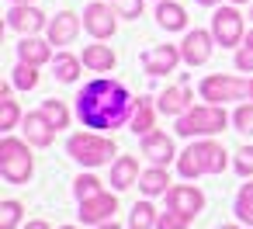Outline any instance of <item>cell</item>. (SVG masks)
Returning a JSON list of instances; mask_svg holds the SVG:
<instances>
[{"label":"cell","mask_w":253,"mask_h":229,"mask_svg":"<svg viewBox=\"0 0 253 229\" xmlns=\"http://www.w3.org/2000/svg\"><path fill=\"white\" fill-rule=\"evenodd\" d=\"M132 94L125 91V84L97 77L90 80L80 94H77V118L84 122V129H122L132 118Z\"/></svg>","instance_id":"obj_1"},{"label":"cell","mask_w":253,"mask_h":229,"mask_svg":"<svg viewBox=\"0 0 253 229\" xmlns=\"http://www.w3.org/2000/svg\"><path fill=\"white\" fill-rule=\"evenodd\" d=\"M229 167V153L222 149V142L208 139H194L180 156H177V174L184 181H198L205 174H222Z\"/></svg>","instance_id":"obj_2"},{"label":"cell","mask_w":253,"mask_h":229,"mask_svg":"<svg viewBox=\"0 0 253 229\" xmlns=\"http://www.w3.org/2000/svg\"><path fill=\"white\" fill-rule=\"evenodd\" d=\"M225 125H229V115H225L222 104H194L191 111H184L177 118L173 132L184 136V139H208V136L222 132Z\"/></svg>","instance_id":"obj_3"},{"label":"cell","mask_w":253,"mask_h":229,"mask_svg":"<svg viewBox=\"0 0 253 229\" xmlns=\"http://www.w3.org/2000/svg\"><path fill=\"white\" fill-rule=\"evenodd\" d=\"M115 149H118L115 139H108L101 132H77V136L66 139V153L80 167H104V163H111Z\"/></svg>","instance_id":"obj_4"},{"label":"cell","mask_w":253,"mask_h":229,"mask_svg":"<svg viewBox=\"0 0 253 229\" xmlns=\"http://www.w3.org/2000/svg\"><path fill=\"white\" fill-rule=\"evenodd\" d=\"M32 142H21L14 136H4L0 139V177L7 184H28L32 170H35V160H32Z\"/></svg>","instance_id":"obj_5"},{"label":"cell","mask_w":253,"mask_h":229,"mask_svg":"<svg viewBox=\"0 0 253 229\" xmlns=\"http://www.w3.org/2000/svg\"><path fill=\"white\" fill-rule=\"evenodd\" d=\"M201 101L208 104H229V101H246L250 97V80L243 77H229V73H208L198 84Z\"/></svg>","instance_id":"obj_6"},{"label":"cell","mask_w":253,"mask_h":229,"mask_svg":"<svg viewBox=\"0 0 253 229\" xmlns=\"http://www.w3.org/2000/svg\"><path fill=\"white\" fill-rule=\"evenodd\" d=\"M211 35L222 49H239L246 42V28H243V14L236 7H218L211 14Z\"/></svg>","instance_id":"obj_7"},{"label":"cell","mask_w":253,"mask_h":229,"mask_svg":"<svg viewBox=\"0 0 253 229\" xmlns=\"http://www.w3.org/2000/svg\"><path fill=\"white\" fill-rule=\"evenodd\" d=\"M215 35L205 32V28H194V32H184V42H180V56L187 66H205L215 52Z\"/></svg>","instance_id":"obj_8"},{"label":"cell","mask_w":253,"mask_h":229,"mask_svg":"<svg viewBox=\"0 0 253 229\" xmlns=\"http://www.w3.org/2000/svg\"><path fill=\"white\" fill-rule=\"evenodd\" d=\"M118 14H115V7L111 4H87L84 7V28L97 39V42H104V39H111L115 32H118V21H115Z\"/></svg>","instance_id":"obj_9"},{"label":"cell","mask_w":253,"mask_h":229,"mask_svg":"<svg viewBox=\"0 0 253 229\" xmlns=\"http://www.w3.org/2000/svg\"><path fill=\"white\" fill-rule=\"evenodd\" d=\"M7 28L18 32V35H39L42 28H49V18L35 4H14L7 11Z\"/></svg>","instance_id":"obj_10"},{"label":"cell","mask_w":253,"mask_h":229,"mask_svg":"<svg viewBox=\"0 0 253 229\" xmlns=\"http://www.w3.org/2000/svg\"><path fill=\"white\" fill-rule=\"evenodd\" d=\"M115 212H118V198H115L111 191H101V194H94V198H84L77 215H80V222H87V226H101V222H111Z\"/></svg>","instance_id":"obj_11"},{"label":"cell","mask_w":253,"mask_h":229,"mask_svg":"<svg viewBox=\"0 0 253 229\" xmlns=\"http://www.w3.org/2000/svg\"><path fill=\"white\" fill-rule=\"evenodd\" d=\"M180 63H184L180 46H156V49H149V52L142 56V66H146L149 77H167V73H173Z\"/></svg>","instance_id":"obj_12"},{"label":"cell","mask_w":253,"mask_h":229,"mask_svg":"<svg viewBox=\"0 0 253 229\" xmlns=\"http://www.w3.org/2000/svg\"><path fill=\"white\" fill-rule=\"evenodd\" d=\"M156 108H160L163 115H173V118H180L184 111H191V108H194V94H191V87H187V77H180V84L167 87V91L156 97Z\"/></svg>","instance_id":"obj_13"},{"label":"cell","mask_w":253,"mask_h":229,"mask_svg":"<svg viewBox=\"0 0 253 229\" xmlns=\"http://www.w3.org/2000/svg\"><path fill=\"white\" fill-rule=\"evenodd\" d=\"M80 28H84V18H77L73 11H59L56 18H49L45 35H49L52 46H73L77 35H80Z\"/></svg>","instance_id":"obj_14"},{"label":"cell","mask_w":253,"mask_h":229,"mask_svg":"<svg viewBox=\"0 0 253 229\" xmlns=\"http://www.w3.org/2000/svg\"><path fill=\"white\" fill-rule=\"evenodd\" d=\"M167 208H173V212H184V215H198L201 208H205V194L194 187V184H173L170 191H167Z\"/></svg>","instance_id":"obj_15"},{"label":"cell","mask_w":253,"mask_h":229,"mask_svg":"<svg viewBox=\"0 0 253 229\" xmlns=\"http://www.w3.org/2000/svg\"><path fill=\"white\" fill-rule=\"evenodd\" d=\"M21 129H25L28 142H32V146H39V149L52 146V139H56V129H52V122H49L42 111H28V115L21 118Z\"/></svg>","instance_id":"obj_16"},{"label":"cell","mask_w":253,"mask_h":229,"mask_svg":"<svg viewBox=\"0 0 253 229\" xmlns=\"http://www.w3.org/2000/svg\"><path fill=\"white\" fill-rule=\"evenodd\" d=\"M142 156L149 160V163H160V167H167L173 156H177V149H173V139L167 136V132H149V136H142Z\"/></svg>","instance_id":"obj_17"},{"label":"cell","mask_w":253,"mask_h":229,"mask_svg":"<svg viewBox=\"0 0 253 229\" xmlns=\"http://www.w3.org/2000/svg\"><path fill=\"white\" fill-rule=\"evenodd\" d=\"M18 59L21 63H32V66H45V63H52V42L45 39H35V35H25L21 42H18Z\"/></svg>","instance_id":"obj_18"},{"label":"cell","mask_w":253,"mask_h":229,"mask_svg":"<svg viewBox=\"0 0 253 229\" xmlns=\"http://www.w3.org/2000/svg\"><path fill=\"white\" fill-rule=\"evenodd\" d=\"M156 25L163 32H187V11L177 0H160L156 4Z\"/></svg>","instance_id":"obj_19"},{"label":"cell","mask_w":253,"mask_h":229,"mask_svg":"<svg viewBox=\"0 0 253 229\" xmlns=\"http://www.w3.org/2000/svg\"><path fill=\"white\" fill-rule=\"evenodd\" d=\"M84 66L87 70H94V73H111L115 70V63H118V56H115V49L111 46H101V42H94V46H84Z\"/></svg>","instance_id":"obj_20"},{"label":"cell","mask_w":253,"mask_h":229,"mask_svg":"<svg viewBox=\"0 0 253 229\" xmlns=\"http://www.w3.org/2000/svg\"><path fill=\"white\" fill-rule=\"evenodd\" d=\"M132 184H139V160L135 156H118L111 163V187L115 191H125Z\"/></svg>","instance_id":"obj_21"},{"label":"cell","mask_w":253,"mask_h":229,"mask_svg":"<svg viewBox=\"0 0 253 229\" xmlns=\"http://www.w3.org/2000/svg\"><path fill=\"white\" fill-rule=\"evenodd\" d=\"M170 174H167V167H160V163H153L149 170H142L139 174V191L146 194V198H156V194H167L170 187Z\"/></svg>","instance_id":"obj_22"},{"label":"cell","mask_w":253,"mask_h":229,"mask_svg":"<svg viewBox=\"0 0 253 229\" xmlns=\"http://www.w3.org/2000/svg\"><path fill=\"white\" fill-rule=\"evenodd\" d=\"M153 118H156L153 101H149V97H139V101H135V108H132L128 129H132L135 136H149V132H153Z\"/></svg>","instance_id":"obj_23"},{"label":"cell","mask_w":253,"mask_h":229,"mask_svg":"<svg viewBox=\"0 0 253 229\" xmlns=\"http://www.w3.org/2000/svg\"><path fill=\"white\" fill-rule=\"evenodd\" d=\"M52 70H56V80L59 84H77V77L84 70V59L80 56H70V52H59L52 59Z\"/></svg>","instance_id":"obj_24"},{"label":"cell","mask_w":253,"mask_h":229,"mask_svg":"<svg viewBox=\"0 0 253 229\" xmlns=\"http://www.w3.org/2000/svg\"><path fill=\"white\" fill-rule=\"evenodd\" d=\"M156 208L153 201H135L132 212H128V229H156Z\"/></svg>","instance_id":"obj_25"},{"label":"cell","mask_w":253,"mask_h":229,"mask_svg":"<svg viewBox=\"0 0 253 229\" xmlns=\"http://www.w3.org/2000/svg\"><path fill=\"white\" fill-rule=\"evenodd\" d=\"M42 115L52 122V129L56 132H63V129H70V108L63 104V101H56V97H49V101H42Z\"/></svg>","instance_id":"obj_26"},{"label":"cell","mask_w":253,"mask_h":229,"mask_svg":"<svg viewBox=\"0 0 253 229\" xmlns=\"http://www.w3.org/2000/svg\"><path fill=\"white\" fill-rule=\"evenodd\" d=\"M236 219L243 222V226H253V181L250 184H243L239 187V194H236Z\"/></svg>","instance_id":"obj_27"},{"label":"cell","mask_w":253,"mask_h":229,"mask_svg":"<svg viewBox=\"0 0 253 229\" xmlns=\"http://www.w3.org/2000/svg\"><path fill=\"white\" fill-rule=\"evenodd\" d=\"M11 84H14L18 91H32V87H39V66H32V63H18V66L11 70Z\"/></svg>","instance_id":"obj_28"},{"label":"cell","mask_w":253,"mask_h":229,"mask_svg":"<svg viewBox=\"0 0 253 229\" xmlns=\"http://www.w3.org/2000/svg\"><path fill=\"white\" fill-rule=\"evenodd\" d=\"M21 118H25V115H21V108H18V101H14L11 94L0 97V132H11Z\"/></svg>","instance_id":"obj_29"},{"label":"cell","mask_w":253,"mask_h":229,"mask_svg":"<svg viewBox=\"0 0 253 229\" xmlns=\"http://www.w3.org/2000/svg\"><path fill=\"white\" fill-rule=\"evenodd\" d=\"M21 215H25V205L21 201H14V198L0 201V229H18Z\"/></svg>","instance_id":"obj_30"},{"label":"cell","mask_w":253,"mask_h":229,"mask_svg":"<svg viewBox=\"0 0 253 229\" xmlns=\"http://www.w3.org/2000/svg\"><path fill=\"white\" fill-rule=\"evenodd\" d=\"M104 191V184H101V177H94V174H80L77 181H73V194L84 201V198H94V194H101Z\"/></svg>","instance_id":"obj_31"},{"label":"cell","mask_w":253,"mask_h":229,"mask_svg":"<svg viewBox=\"0 0 253 229\" xmlns=\"http://www.w3.org/2000/svg\"><path fill=\"white\" fill-rule=\"evenodd\" d=\"M232 170H236L239 177H253V146H239V149H236Z\"/></svg>","instance_id":"obj_32"},{"label":"cell","mask_w":253,"mask_h":229,"mask_svg":"<svg viewBox=\"0 0 253 229\" xmlns=\"http://www.w3.org/2000/svg\"><path fill=\"white\" fill-rule=\"evenodd\" d=\"M232 125H236V132L253 139V104H239L236 115H232Z\"/></svg>","instance_id":"obj_33"},{"label":"cell","mask_w":253,"mask_h":229,"mask_svg":"<svg viewBox=\"0 0 253 229\" xmlns=\"http://www.w3.org/2000/svg\"><path fill=\"white\" fill-rule=\"evenodd\" d=\"M108 4L115 7L118 18H128V21L142 18V0H108Z\"/></svg>","instance_id":"obj_34"},{"label":"cell","mask_w":253,"mask_h":229,"mask_svg":"<svg viewBox=\"0 0 253 229\" xmlns=\"http://www.w3.org/2000/svg\"><path fill=\"white\" fill-rule=\"evenodd\" d=\"M191 226V215H184V212H163L160 219H156V229H187Z\"/></svg>","instance_id":"obj_35"},{"label":"cell","mask_w":253,"mask_h":229,"mask_svg":"<svg viewBox=\"0 0 253 229\" xmlns=\"http://www.w3.org/2000/svg\"><path fill=\"white\" fill-rule=\"evenodd\" d=\"M232 63H236V70H239V73H253V46H250V42H243V46L236 49V59H232Z\"/></svg>","instance_id":"obj_36"},{"label":"cell","mask_w":253,"mask_h":229,"mask_svg":"<svg viewBox=\"0 0 253 229\" xmlns=\"http://www.w3.org/2000/svg\"><path fill=\"white\" fill-rule=\"evenodd\" d=\"M25 229H49V222L45 219H32V222H25Z\"/></svg>","instance_id":"obj_37"},{"label":"cell","mask_w":253,"mask_h":229,"mask_svg":"<svg viewBox=\"0 0 253 229\" xmlns=\"http://www.w3.org/2000/svg\"><path fill=\"white\" fill-rule=\"evenodd\" d=\"M97 229H122V226H115V219H111V222H101Z\"/></svg>","instance_id":"obj_38"},{"label":"cell","mask_w":253,"mask_h":229,"mask_svg":"<svg viewBox=\"0 0 253 229\" xmlns=\"http://www.w3.org/2000/svg\"><path fill=\"white\" fill-rule=\"evenodd\" d=\"M218 229H253V226H218Z\"/></svg>","instance_id":"obj_39"},{"label":"cell","mask_w":253,"mask_h":229,"mask_svg":"<svg viewBox=\"0 0 253 229\" xmlns=\"http://www.w3.org/2000/svg\"><path fill=\"white\" fill-rule=\"evenodd\" d=\"M11 4H32V0H11Z\"/></svg>","instance_id":"obj_40"},{"label":"cell","mask_w":253,"mask_h":229,"mask_svg":"<svg viewBox=\"0 0 253 229\" xmlns=\"http://www.w3.org/2000/svg\"><path fill=\"white\" fill-rule=\"evenodd\" d=\"M246 42H250V46H253V32H250V35H246Z\"/></svg>","instance_id":"obj_41"},{"label":"cell","mask_w":253,"mask_h":229,"mask_svg":"<svg viewBox=\"0 0 253 229\" xmlns=\"http://www.w3.org/2000/svg\"><path fill=\"white\" fill-rule=\"evenodd\" d=\"M250 97H253V80H250Z\"/></svg>","instance_id":"obj_42"},{"label":"cell","mask_w":253,"mask_h":229,"mask_svg":"<svg viewBox=\"0 0 253 229\" xmlns=\"http://www.w3.org/2000/svg\"><path fill=\"white\" fill-rule=\"evenodd\" d=\"M63 229H77V226H63Z\"/></svg>","instance_id":"obj_43"},{"label":"cell","mask_w":253,"mask_h":229,"mask_svg":"<svg viewBox=\"0 0 253 229\" xmlns=\"http://www.w3.org/2000/svg\"><path fill=\"white\" fill-rule=\"evenodd\" d=\"M250 18H253V7H250Z\"/></svg>","instance_id":"obj_44"}]
</instances>
